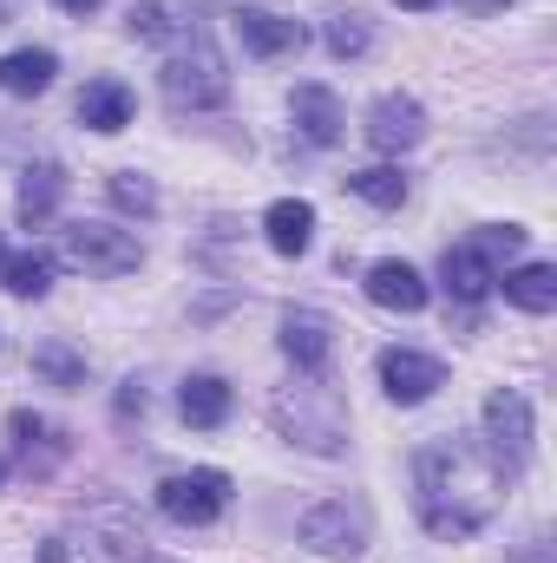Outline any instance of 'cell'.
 <instances>
[{"instance_id": "1", "label": "cell", "mask_w": 557, "mask_h": 563, "mask_svg": "<svg viewBox=\"0 0 557 563\" xmlns=\"http://www.w3.org/2000/svg\"><path fill=\"white\" fill-rule=\"evenodd\" d=\"M505 459L485 445V439H466V432H446V439H426L414 452V511L419 525L446 544L459 538H479L499 505H505Z\"/></svg>"}, {"instance_id": "2", "label": "cell", "mask_w": 557, "mask_h": 563, "mask_svg": "<svg viewBox=\"0 0 557 563\" xmlns=\"http://www.w3.org/2000/svg\"><path fill=\"white\" fill-rule=\"evenodd\" d=\"M46 563H157V551L119 498H99V505H86V518L73 531H59L46 544Z\"/></svg>"}, {"instance_id": "3", "label": "cell", "mask_w": 557, "mask_h": 563, "mask_svg": "<svg viewBox=\"0 0 557 563\" xmlns=\"http://www.w3.org/2000/svg\"><path fill=\"white\" fill-rule=\"evenodd\" d=\"M164 99L177 112H217L230 99V66L204 26H177V46L164 53Z\"/></svg>"}, {"instance_id": "4", "label": "cell", "mask_w": 557, "mask_h": 563, "mask_svg": "<svg viewBox=\"0 0 557 563\" xmlns=\"http://www.w3.org/2000/svg\"><path fill=\"white\" fill-rule=\"evenodd\" d=\"M525 250V230L518 223H492V230H479V236H466V243H452L446 256H439V276H446V295L466 308V321H472V308L499 288V263L505 256H518Z\"/></svg>"}, {"instance_id": "5", "label": "cell", "mask_w": 557, "mask_h": 563, "mask_svg": "<svg viewBox=\"0 0 557 563\" xmlns=\"http://www.w3.org/2000/svg\"><path fill=\"white\" fill-rule=\"evenodd\" d=\"M270 413H276V426L302 445V452H321V459L348 452V407H341V394H335L321 374H302V387L276 394Z\"/></svg>"}, {"instance_id": "6", "label": "cell", "mask_w": 557, "mask_h": 563, "mask_svg": "<svg viewBox=\"0 0 557 563\" xmlns=\"http://www.w3.org/2000/svg\"><path fill=\"white\" fill-rule=\"evenodd\" d=\"M230 498H237V485H230V472H217V465H190V472H171V478L157 485V511H164L171 525H184V531L217 525V518L230 511Z\"/></svg>"}, {"instance_id": "7", "label": "cell", "mask_w": 557, "mask_h": 563, "mask_svg": "<svg viewBox=\"0 0 557 563\" xmlns=\"http://www.w3.org/2000/svg\"><path fill=\"white\" fill-rule=\"evenodd\" d=\"M66 263L86 276H132L144 263V243L112 223H66Z\"/></svg>"}, {"instance_id": "8", "label": "cell", "mask_w": 557, "mask_h": 563, "mask_svg": "<svg viewBox=\"0 0 557 563\" xmlns=\"http://www.w3.org/2000/svg\"><path fill=\"white\" fill-rule=\"evenodd\" d=\"M295 531L321 558H361V544H368V505L361 498H321V505L302 511Z\"/></svg>"}, {"instance_id": "9", "label": "cell", "mask_w": 557, "mask_h": 563, "mask_svg": "<svg viewBox=\"0 0 557 563\" xmlns=\"http://www.w3.org/2000/svg\"><path fill=\"white\" fill-rule=\"evenodd\" d=\"M485 445L505 459V472H518L525 459H532V400L518 394V387H499L492 400H485Z\"/></svg>"}, {"instance_id": "10", "label": "cell", "mask_w": 557, "mask_h": 563, "mask_svg": "<svg viewBox=\"0 0 557 563\" xmlns=\"http://www.w3.org/2000/svg\"><path fill=\"white\" fill-rule=\"evenodd\" d=\"M381 387H387L394 407H419V400H433L446 387V367L433 354H419V347H387L381 354Z\"/></svg>"}, {"instance_id": "11", "label": "cell", "mask_w": 557, "mask_h": 563, "mask_svg": "<svg viewBox=\"0 0 557 563\" xmlns=\"http://www.w3.org/2000/svg\"><path fill=\"white\" fill-rule=\"evenodd\" d=\"M419 139H426V112H419V99H407V92H381V99L368 106V144H374V151L401 157V151H414Z\"/></svg>"}, {"instance_id": "12", "label": "cell", "mask_w": 557, "mask_h": 563, "mask_svg": "<svg viewBox=\"0 0 557 563\" xmlns=\"http://www.w3.org/2000/svg\"><path fill=\"white\" fill-rule=\"evenodd\" d=\"M282 354L295 361V374H328L335 321H328V314H315V308H288V314H282Z\"/></svg>"}, {"instance_id": "13", "label": "cell", "mask_w": 557, "mask_h": 563, "mask_svg": "<svg viewBox=\"0 0 557 563\" xmlns=\"http://www.w3.org/2000/svg\"><path fill=\"white\" fill-rule=\"evenodd\" d=\"M237 20V40H243V53H256V59H282V53H302V20H282L270 7H237L230 13Z\"/></svg>"}, {"instance_id": "14", "label": "cell", "mask_w": 557, "mask_h": 563, "mask_svg": "<svg viewBox=\"0 0 557 563\" xmlns=\"http://www.w3.org/2000/svg\"><path fill=\"white\" fill-rule=\"evenodd\" d=\"M7 432H13V459H20L33 478H53V472H59V459H66V432H59L53 420H40V413L20 407V413L7 420Z\"/></svg>"}, {"instance_id": "15", "label": "cell", "mask_w": 557, "mask_h": 563, "mask_svg": "<svg viewBox=\"0 0 557 563\" xmlns=\"http://www.w3.org/2000/svg\"><path fill=\"white\" fill-rule=\"evenodd\" d=\"M368 301L374 308H394V314H419L426 308V282H419V269L414 263H374L368 269Z\"/></svg>"}, {"instance_id": "16", "label": "cell", "mask_w": 557, "mask_h": 563, "mask_svg": "<svg viewBox=\"0 0 557 563\" xmlns=\"http://www.w3.org/2000/svg\"><path fill=\"white\" fill-rule=\"evenodd\" d=\"M288 112H295V125H302V139H308V144H335L341 132H348V119H341V99H335L328 86H295Z\"/></svg>"}, {"instance_id": "17", "label": "cell", "mask_w": 557, "mask_h": 563, "mask_svg": "<svg viewBox=\"0 0 557 563\" xmlns=\"http://www.w3.org/2000/svg\"><path fill=\"white\" fill-rule=\"evenodd\" d=\"M79 125L92 132H125L132 125V86L125 79H92L79 92Z\"/></svg>"}, {"instance_id": "18", "label": "cell", "mask_w": 557, "mask_h": 563, "mask_svg": "<svg viewBox=\"0 0 557 563\" xmlns=\"http://www.w3.org/2000/svg\"><path fill=\"white\" fill-rule=\"evenodd\" d=\"M177 413H184V426H197V432H217V426L230 420V380L190 374L184 394H177Z\"/></svg>"}, {"instance_id": "19", "label": "cell", "mask_w": 557, "mask_h": 563, "mask_svg": "<svg viewBox=\"0 0 557 563\" xmlns=\"http://www.w3.org/2000/svg\"><path fill=\"white\" fill-rule=\"evenodd\" d=\"M263 236H270L276 256H302V250L315 243V210H308L302 197H282V203L263 210Z\"/></svg>"}, {"instance_id": "20", "label": "cell", "mask_w": 557, "mask_h": 563, "mask_svg": "<svg viewBox=\"0 0 557 563\" xmlns=\"http://www.w3.org/2000/svg\"><path fill=\"white\" fill-rule=\"evenodd\" d=\"M53 73H59V59H53L46 46L0 53V92H13V99H33V92H46V86H53Z\"/></svg>"}, {"instance_id": "21", "label": "cell", "mask_w": 557, "mask_h": 563, "mask_svg": "<svg viewBox=\"0 0 557 563\" xmlns=\"http://www.w3.org/2000/svg\"><path fill=\"white\" fill-rule=\"evenodd\" d=\"M59 197H66V170L59 164H26L20 170V223H46L53 210H59Z\"/></svg>"}, {"instance_id": "22", "label": "cell", "mask_w": 557, "mask_h": 563, "mask_svg": "<svg viewBox=\"0 0 557 563\" xmlns=\"http://www.w3.org/2000/svg\"><path fill=\"white\" fill-rule=\"evenodd\" d=\"M499 288H505V301L525 308V314H551L557 308V269L551 263H525V269L499 276Z\"/></svg>"}, {"instance_id": "23", "label": "cell", "mask_w": 557, "mask_h": 563, "mask_svg": "<svg viewBox=\"0 0 557 563\" xmlns=\"http://www.w3.org/2000/svg\"><path fill=\"white\" fill-rule=\"evenodd\" d=\"M33 374H40L46 387H59V394H79V387H86V354H79L73 341H40V347H33Z\"/></svg>"}, {"instance_id": "24", "label": "cell", "mask_w": 557, "mask_h": 563, "mask_svg": "<svg viewBox=\"0 0 557 563\" xmlns=\"http://www.w3.org/2000/svg\"><path fill=\"white\" fill-rule=\"evenodd\" d=\"M0 282H7V295L40 301V295L53 288V256H46V250H20V256H7V263H0Z\"/></svg>"}, {"instance_id": "25", "label": "cell", "mask_w": 557, "mask_h": 563, "mask_svg": "<svg viewBox=\"0 0 557 563\" xmlns=\"http://www.w3.org/2000/svg\"><path fill=\"white\" fill-rule=\"evenodd\" d=\"M348 190H354L361 203H374V210H401V203H407V177H401L394 164H374V170H348Z\"/></svg>"}, {"instance_id": "26", "label": "cell", "mask_w": 557, "mask_h": 563, "mask_svg": "<svg viewBox=\"0 0 557 563\" xmlns=\"http://www.w3.org/2000/svg\"><path fill=\"white\" fill-rule=\"evenodd\" d=\"M321 40H328V53H335V59H361V53L374 46V26H368L361 13H335Z\"/></svg>"}, {"instance_id": "27", "label": "cell", "mask_w": 557, "mask_h": 563, "mask_svg": "<svg viewBox=\"0 0 557 563\" xmlns=\"http://www.w3.org/2000/svg\"><path fill=\"white\" fill-rule=\"evenodd\" d=\"M112 203L132 210V217H157V190H151V177H139V170H119L112 177Z\"/></svg>"}, {"instance_id": "28", "label": "cell", "mask_w": 557, "mask_h": 563, "mask_svg": "<svg viewBox=\"0 0 557 563\" xmlns=\"http://www.w3.org/2000/svg\"><path fill=\"white\" fill-rule=\"evenodd\" d=\"M132 33H139V40H171V33H177V20H171V7L144 0V7H132Z\"/></svg>"}, {"instance_id": "29", "label": "cell", "mask_w": 557, "mask_h": 563, "mask_svg": "<svg viewBox=\"0 0 557 563\" xmlns=\"http://www.w3.org/2000/svg\"><path fill=\"white\" fill-rule=\"evenodd\" d=\"M144 407H151V394H144L139 380H125L119 387V420H144Z\"/></svg>"}, {"instance_id": "30", "label": "cell", "mask_w": 557, "mask_h": 563, "mask_svg": "<svg viewBox=\"0 0 557 563\" xmlns=\"http://www.w3.org/2000/svg\"><path fill=\"white\" fill-rule=\"evenodd\" d=\"M53 7H66V13H99V0H53Z\"/></svg>"}, {"instance_id": "31", "label": "cell", "mask_w": 557, "mask_h": 563, "mask_svg": "<svg viewBox=\"0 0 557 563\" xmlns=\"http://www.w3.org/2000/svg\"><path fill=\"white\" fill-rule=\"evenodd\" d=\"M401 7H407V13H426V7H439V0H401Z\"/></svg>"}, {"instance_id": "32", "label": "cell", "mask_w": 557, "mask_h": 563, "mask_svg": "<svg viewBox=\"0 0 557 563\" xmlns=\"http://www.w3.org/2000/svg\"><path fill=\"white\" fill-rule=\"evenodd\" d=\"M0 485H7V459H0Z\"/></svg>"}, {"instance_id": "33", "label": "cell", "mask_w": 557, "mask_h": 563, "mask_svg": "<svg viewBox=\"0 0 557 563\" xmlns=\"http://www.w3.org/2000/svg\"><path fill=\"white\" fill-rule=\"evenodd\" d=\"M0 20H7V0H0Z\"/></svg>"}, {"instance_id": "34", "label": "cell", "mask_w": 557, "mask_h": 563, "mask_svg": "<svg viewBox=\"0 0 557 563\" xmlns=\"http://www.w3.org/2000/svg\"><path fill=\"white\" fill-rule=\"evenodd\" d=\"M0 263H7V250H0Z\"/></svg>"}]
</instances>
